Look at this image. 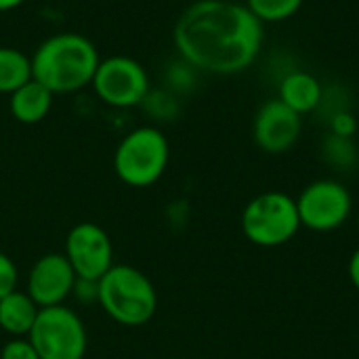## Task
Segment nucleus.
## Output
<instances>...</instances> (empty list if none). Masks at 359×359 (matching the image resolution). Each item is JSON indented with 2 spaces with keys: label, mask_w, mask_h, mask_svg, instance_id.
Listing matches in <instances>:
<instances>
[{
  "label": "nucleus",
  "mask_w": 359,
  "mask_h": 359,
  "mask_svg": "<svg viewBox=\"0 0 359 359\" xmlns=\"http://www.w3.org/2000/svg\"><path fill=\"white\" fill-rule=\"evenodd\" d=\"M101 57L97 46L78 32L48 36L32 55V78L53 95L78 93L90 86Z\"/></svg>",
  "instance_id": "f03ea898"
},
{
  "label": "nucleus",
  "mask_w": 359,
  "mask_h": 359,
  "mask_svg": "<svg viewBox=\"0 0 359 359\" xmlns=\"http://www.w3.org/2000/svg\"><path fill=\"white\" fill-rule=\"evenodd\" d=\"M303 130V116L284 105L278 97L265 101L252 120V139L265 154H286L290 151Z\"/></svg>",
  "instance_id": "9b49d317"
},
{
  "label": "nucleus",
  "mask_w": 359,
  "mask_h": 359,
  "mask_svg": "<svg viewBox=\"0 0 359 359\" xmlns=\"http://www.w3.org/2000/svg\"><path fill=\"white\" fill-rule=\"evenodd\" d=\"M40 307L29 299L25 290H13L0 299V330L8 337H27Z\"/></svg>",
  "instance_id": "4468645a"
},
{
  "label": "nucleus",
  "mask_w": 359,
  "mask_h": 359,
  "mask_svg": "<svg viewBox=\"0 0 359 359\" xmlns=\"http://www.w3.org/2000/svg\"><path fill=\"white\" fill-rule=\"evenodd\" d=\"M32 80V57L15 46H0V95H11Z\"/></svg>",
  "instance_id": "2eb2a0df"
},
{
  "label": "nucleus",
  "mask_w": 359,
  "mask_h": 359,
  "mask_svg": "<svg viewBox=\"0 0 359 359\" xmlns=\"http://www.w3.org/2000/svg\"><path fill=\"white\" fill-rule=\"evenodd\" d=\"M53 99L55 95L32 78L8 95V111L21 124H38L50 114Z\"/></svg>",
  "instance_id": "ddd939ff"
},
{
  "label": "nucleus",
  "mask_w": 359,
  "mask_h": 359,
  "mask_svg": "<svg viewBox=\"0 0 359 359\" xmlns=\"http://www.w3.org/2000/svg\"><path fill=\"white\" fill-rule=\"evenodd\" d=\"M322 97V82L305 69H292L278 82V99L299 116L318 111Z\"/></svg>",
  "instance_id": "f8f14e48"
},
{
  "label": "nucleus",
  "mask_w": 359,
  "mask_h": 359,
  "mask_svg": "<svg viewBox=\"0 0 359 359\" xmlns=\"http://www.w3.org/2000/svg\"><path fill=\"white\" fill-rule=\"evenodd\" d=\"M358 229H359V215H358Z\"/></svg>",
  "instance_id": "a878e982"
},
{
  "label": "nucleus",
  "mask_w": 359,
  "mask_h": 359,
  "mask_svg": "<svg viewBox=\"0 0 359 359\" xmlns=\"http://www.w3.org/2000/svg\"><path fill=\"white\" fill-rule=\"evenodd\" d=\"M27 0H0V13H8V11H15L19 8L21 4H25Z\"/></svg>",
  "instance_id": "393cba45"
},
{
  "label": "nucleus",
  "mask_w": 359,
  "mask_h": 359,
  "mask_svg": "<svg viewBox=\"0 0 359 359\" xmlns=\"http://www.w3.org/2000/svg\"><path fill=\"white\" fill-rule=\"evenodd\" d=\"M78 276L63 252H46L38 257L25 273V292L42 307L65 305L72 299Z\"/></svg>",
  "instance_id": "9d476101"
},
{
  "label": "nucleus",
  "mask_w": 359,
  "mask_h": 359,
  "mask_svg": "<svg viewBox=\"0 0 359 359\" xmlns=\"http://www.w3.org/2000/svg\"><path fill=\"white\" fill-rule=\"evenodd\" d=\"M324 160L337 170H351L359 162L358 145L349 137H339L328 133L322 141Z\"/></svg>",
  "instance_id": "dca6fc26"
},
{
  "label": "nucleus",
  "mask_w": 359,
  "mask_h": 359,
  "mask_svg": "<svg viewBox=\"0 0 359 359\" xmlns=\"http://www.w3.org/2000/svg\"><path fill=\"white\" fill-rule=\"evenodd\" d=\"M97 297H99V280H82V278L76 280L72 299H76L82 305H93L97 303Z\"/></svg>",
  "instance_id": "5701e85b"
},
{
  "label": "nucleus",
  "mask_w": 359,
  "mask_h": 359,
  "mask_svg": "<svg viewBox=\"0 0 359 359\" xmlns=\"http://www.w3.org/2000/svg\"><path fill=\"white\" fill-rule=\"evenodd\" d=\"M63 255L78 278L101 280L114 265V242L101 225L82 221L67 231Z\"/></svg>",
  "instance_id": "1a4fd4ad"
},
{
  "label": "nucleus",
  "mask_w": 359,
  "mask_h": 359,
  "mask_svg": "<svg viewBox=\"0 0 359 359\" xmlns=\"http://www.w3.org/2000/svg\"><path fill=\"white\" fill-rule=\"evenodd\" d=\"M194 72H198V69H194L187 61H179V63H172V67L168 69V82H170V90L175 93V90H187L185 88V84L187 86H191V82H194Z\"/></svg>",
  "instance_id": "4be33fe9"
},
{
  "label": "nucleus",
  "mask_w": 359,
  "mask_h": 359,
  "mask_svg": "<svg viewBox=\"0 0 359 359\" xmlns=\"http://www.w3.org/2000/svg\"><path fill=\"white\" fill-rule=\"evenodd\" d=\"M328 126H330L332 135L353 139V135L358 133V118L353 116L351 109H341V111H337L334 116L328 118Z\"/></svg>",
  "instance_id": "412c9836"
},
{
  "label": "nucleus",
  "mask_w": 359,
  "mask_h": 359,
  "mask_svg": "<svg viewBox=\"0 0 359 359\" xmlns=\"http://www.w3.org/2000/svg\"><path fill=\"white\" fill-rule=\"evenodd\" d=\"M97 305L103 313L126 328L145 326L158 311V290L149 276L128 263H114L99 280Z\"/></svg>",
  "instance_id": "7ed1b4c3"
},
{
  "label": "nucleus",
  "mask_w": 359,
  "mask_h": 359,
  "mask_svg": "<svg viewBox=\"0 0 359 359\" xmlns=\"http://www.w3.org/2000/svg\"><path fill=\"white\" fill-rule=\"evenodd\" d=\"M347 273H349V280H351L353 288L359 292V248H355V252H353L351 259H349Z\"/></svg>",
  "instance_id": "b1692460"
},
{
  "label": "nucleus",
  "mask_w": 359,
  "mask_h": 359,
  "mask_svg": "<svg viewBox=\"0 0 359 359\" xmlns=\"http://www.w3.org/2000/svg\"><path fill=\"white\" fill-rule=\"evenodd\" d=\"M297 210L301 227L328 233L341 229L349 221L353 212V198L341 181L318 179L299 194Z\"/></svg>",
  "instance_id": "6e6552de"
},
{
  "label": "nucleus",
  "mask_w": 359,
  "mask_h": 359,
  "mask_svg": "<svg viewBox=\"0 0 359 359\" xmlns=\"http://www.w3.org/2000/svg\"><path fill=\"white\" fill-rule=\"evenodd\" d=\"M0 359H40L27 337H11L0 347Z\"/></svg>",
  "instance_id": "aec40b11"
},
{
  "label": "nucleus",
  "mask_w": 359,
  "mask_h": 359,
  "mask_svg": "<svg viewBox=\"0 0 359 359\" xmlns=\"http://www.w3.org/2000/svg\"><path fill=\"white\" fill-rule=\"evenodd\" d=\"M90 86L101 103L116 109L141 105L151 90L147 69L141 61L128 55H111L101 59Z\"/></svg>",
  "instance_id": "0eeeda50"
},
{
  "label": "nucleus",
  "mask_w": 359,
  "mask_h": 359,
  "mask_svg": "<svg viewBox=\"0 0 359 359\" xmlns=\"http://www.w3.org/2000/svg\"><path fill=\"white\" fill-rule=\"evenodd\" d=\"M27 339L40 359H84L88 351L86 324L67 303L42 307Z\"/></svg>",
  "instance_id": "423d86ee"
},
{
  "label": "nucleus",
  "mask_w": 359,
  "mask_h": 359,
  "mask_svg": "<svg viewBox=\"0 0 359 359\" xmlns=\"http://www.w3.org/2000/svg\"><path fill=\"white\" fill-rule=\"evenodd\" d=\"M17 288H19V267L4 250H0V299H4Z\"/></svg>",
  "instance_id": "6ab92c4d"
},
{
  "label": "nucleus",
  "mask_w": 359,
  "mask_h": 359,
  "mask_svg": "<svg viewBox=\"0 0 359 359\" xmlns=\"http://www.w3.org/2000/svg\"><path fill=\"white\" fill-rule=\"evenodd\" d=\"M172 42L194 69L233 76L261 55L265 25L236 0H196L177 19Z\"/></svg>",
  "instance_id": "f257e3e1"
},
{
  "label": "nucleus",
  "mask_w": 359,
  "mask_h": 359,
  "mask_svg": "<svg viewBox=\"0 0 359 359\" xmlns=\"http://www.w3.org/2000/svg\"><path fill=\"white\" fill-rule=\"evenodd\" d=\"M170 162L168 137L151 124L137 126L126 133L114 151V172L116 177L135 189H145L156 185Z\"/></svg>",
  "instance_id": "20e7f679"
},
{
  "label": "nucleus",
  "mask_w": 359,
  "mask_h": 359,
  "mask_svg": "<svg viewBox=\"0 0 359 359\" xmlns=\"http://www.w3.org/2000/svg\"><path fill=\"white\" fill-rule=\"evenodd\" d=\"M141 107L154 118V120H172L179 114V101L177 95L168 88H151L147 97L143 99Z\"/></svg>",
  "instance_id": "a211bd4d"
},
{
  "label": "nucleus",
  "mask_w": 359,
  "mask_h": 359,
  "mask_svg": "<svg viewBox=\"0 0 359 359\" xmlns=\"http://www.w3.org/2000/svg\"><path fill=\"white\" fill-rule=\"evenodd\" d=\"M301 229L297 200L286 191H263L242 210V233L261 248L288 244Z\"/></svg>",
  "instance_id": "39448f33"
},
{
  "label": "nucleus",
  "mask_w": 359,
  "mask_h": 359,
  "mask_svg": "<svg viewBox=\"0 0 359 359\" xmlns=\"http://www.w3.org/2000/svg\"><path fill=\"white\" fill-rule=\"evenodd\" d=\"M305 0H246V8L265 25V23H280L292 19Z\"/></svg>",
  "instance_id": "f3484780"
}]
</instances>
